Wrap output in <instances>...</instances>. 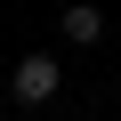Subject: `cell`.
I'll use <instances>...</instances> for the list:
<instances>
[{"mask_svg": "<svg viewBox=\"0 0 121 121\" xmlns=\"http://www.w3.org/2000/svg\"><path fill=\"white\" fill-rule=\"evenodd\" d=\"M8 89H16V105H48L56 89H65V65H56L48 48H32V56H16V73H8Z\"/></svg>", "mask_w": 121, "mask_h": 121, "instance_id": "obj_1", "label": "cell"}, {"mask_svg": "<svg viewBox=\"0 0 121 121\" xmlns=\"http://www.w3.org/2000/svg\"><path fill=\"white\" fill-rule=\"evenodd\" d=\"M65 40H73V48L105 40V8H89V0H73V8H65Z\"/></svg>", "mask_w": 121, "mask_h": 121, "instance_id": "obj_2", "label": "cell"}]
</instances>
